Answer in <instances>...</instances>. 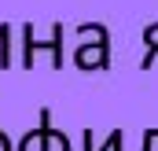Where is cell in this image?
Instances as JSON below:
<instances>
[{
  "label": "cell",
  "instance_id": "1",
  "mask_svg": "<svg viewBox=\"0 0 158 151\" xmlns=\"http://www.w3.org/2000/svg\"><path fill=\"white\" fill-rule=\"evenodd\" d=\"M40 52H48L52 70H63L66 55H63V26H59V22L52 26V41H37L30 22L22 26V70H33V67H37V55H40Z\"/></svg>",
  "mask_w": 158,
  "mask_h": 151
},
{
  "label": "cell",
  "instance_id": "2",
  "mask_svg": "<svg viewBox=\"0 0 158 151\" xmlns=\"http://www.w3.org/2000/svg\"><path fill=\"white\" fill-rule=\"evenodd\" d=\"M74 67L77 70H110V37H92L74 48Z\"/></svg>",
  "mask_w": 158,
  "mask_h": 151
},
{
  "label": "cell",
  "instance_id": "3",
  "mask_svg": "<svg viewBox=\"0 0 158 151\" xmlns=\"http://www.w3.org/2000/svg\"><path fill=\"white\" fill-rule=\"evenodd\" d=\"M125 144V129H110L107 140H96V129H81V151H121Z\"/></svg>",
  "mask_w": 158,
  "mask_h": 151
},
{
  "label": "cell",
  "instance_id": "4",
  "mask_svg": "<svg viewBox=\"0 0 158 151\" xmlns=\"http://www.w3.org/2000/svg\"><path fill=\"white\" fill-rule=\"evenodd\" d=\"M48 122H52V111L40 107V122L19 140V151H44V129H48Z\"/></svg>",
  "mask_w": 158,
  "mask_h": 151
},
{
  "label": "cell",
  "instance_id": "5",
  "mask_svg": "<svg viewBox=\"0 0 158 151\" xmlns=\"http://www.w3.org/2000/svg\"><path fill=\"white\" fill-rule=\"evenodd\" d=\"M143 44H147V55H143V63H140V70H151L158 59V22H151L147 30H143Z\"/></svg>",
  "mask_w": 158,
  "mask_h": 151
},
{
  "label": "cell",
  "instance_id": "6",
  "mask_svg": "<svg viewBox=\"0 0 158 151\" xmlns=\"http://www.w3.org/2000/svg\"><path fill=\"white\" fill-rule=\"evenodd\" d=\"M44 151H70V136L59 133L52 122H48V129H44Z\"/></svg>",
  "mask_w": 158,
  "mask_h": 151
},
{
  "label": "cell",
  "instance_id": "7",
  "mask_svg": "<svg viewBox=\"0 0 158 151\" xmlns=\"http://www.w3.org/2000/svg\"><path fill=\"white\" fill-rule=\"evenodd\" d=\"M11 63H15V52H11V26L4 22V26H0V67L11 70Z\"/></svg>",
  "mask_w": 158,
  "mask_h": 151
},
{
  "label": "cell",
  "instance_id": "8",
  "mask_svg": "<svg viewBox=\"0 0 158 151\" xmlns=\"http://www.w3.org/2000/svg\"><path fill=\"white\" fill-rule=\"evenodd\" d=\"M74 33H77V41H92V37H110V30H107L103 22H81V26L74 30Z\"/></svg>",
  "mask_w": 158,
  "mask_h": 151
},
{
  "label": "cell",
  "instance_id": "9",
  "mask_svg": "<svg viewBox=\"0 0 158 151\" xmlns=\"http://www.w3.org/2000/svg\"><path fill=\"white\" fill-rule=\"evenodd\" d=\"M155 144H158V129H147V133H143V148H140V151H155Z\"/></svg>",
  "mask_w": 158,
  "mask_h": 151
},
{
  "label": "cell",
  "instance_id": "10",
  "mask_svg": "<svg viewBox=\"0 0 158 151\" xmlns=\"http://www.w3.org/2000/svg\"><path fill=\"white\" fill-rule=\"evenodd\" d=\"M0 151H15V148H11V140H7V133H4V129H0Z\"/></svg>",
  "mask_w": 158,
  "mask_h": 151
}]
</instances>
